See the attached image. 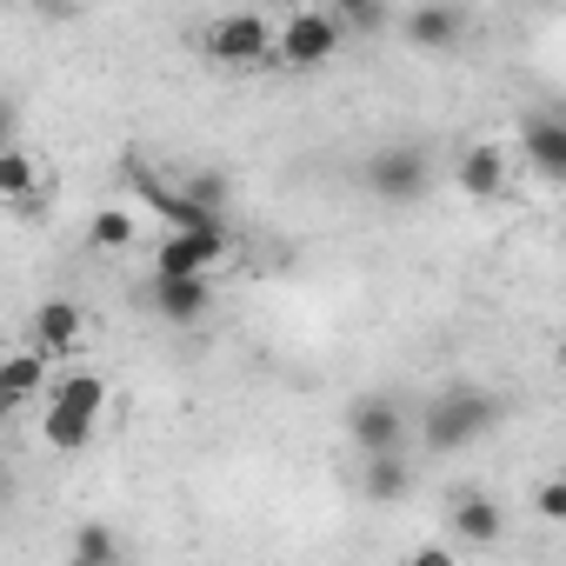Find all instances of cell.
I'll return each instance as SVG.
<instances>
[{"label":"cell","instance_id":"6da1fadb","mask_svg":"<svg viewBox=\"0 0 566 566\" xmlns=\"http://www.w3.org/2000/svg\"><path fill=\"white\" fill-rule=\"evenodd\" d=\"M207 54H213L220 67H266V61L280 54V34H273L260 14H227V21L207 28Z\"/></svg>","mask_w":566,"mask_h":566},{"label":"cell","instance_id":"7a4b0ae2","mask_svg":"<svg viewBox=\"0 0 566 566\" xmlns=\"http://www.w3.org/2000/svg\"><path fill=\"white\" fill-rule=\"evenodd\" d=\"M486 427H493V400L486 394H447V400L427 407V447L433 453H453V447L480 440Z\"/></svg>","mask_w":566,"mask_h":566},{"label":"cell","instance_id":"3957f363","mask_svg":"<svg viewBox=\"0 0 566 566\" xmlns=\"http://www.w3.org/2000/svg\"><path fill=\"white\" fill-rule=\"evenodd\" d=\"M227 227L213 220V227H174L167 240H160V266L154 273H213L220 260H227Z\"/></svg>","mask_w":566,"mask_h":566},{"label":"cell","instance_id":"277c9868","mask_svg":"<svg viewBox=\"0 0 566 566\" xmlns=\"http://www.w3.org/2000/svg\"><path fill=\"white\" fill-rule=\"evenodd\" d=\"M340 14H294L287 28H280V61L287 67H327L340 54Z\"/></svg>","mask_w":566,"mask_h":566},{"label":"cell","instance_id":"5b68a950","mask_svg":"<svg viewBox=\"0 0 566 566\" xmlns=\"http://www.w3.org/2000/svg\"><path fill=\"white\" fill-rule=\"evenodd\" d=\"M367 187H374L387 207H407V200L427 193V160H420L413 147H380V154L367 160Z\"/></svg>","mask_w":566,"mask_h":566},{"label":"cell","instance_id":"8992f818","mask_svg":"<svg viewBox=\"0 0 566 566\" xmlns=\"http://www.w3.org/2000/svg\"><path fill=\"white\" fill-rule=\"evenodd\" d=\"M127 180H134L140 207H147V213H160L167 227H213V220H220V207H207V200H193V193H180V187H167V180L140 174V167H127Z\"/></svg>","mask_w":566,"mask_h":566},{"label":"cell","instance_id":"52a82bcc","mask_svg":"<svg viewBox=\"0 0 566 566\" xmlns=\"http://www.w3.org/2000/svg\"><path fill=\"white\" fill-rule=\"evenodd\" d=\"M154 307L174 327L207 321V307H213V273H154Z\"/></svg>","mask_w":566,"mask_h":566},{"label":"cell","instance_id":"ba28073f","mask_svg":"<svg viewBox=\"0 0 566 566\" xmlns=\"http://www.w3.org/2000/svg\"><path fill=\"white\" fill-rule=\"evenodd\" d=\"M347 433H354V447L360 453H394L400 447V433H407V413L394 407V400H360L354 413H347Z\"/></svg>","mask_w":566,"mask_h":566},{"label":"cell","instance_id":"9c48e42d","mask_svg":"<svg viewBox=\"0 0 566 566\" xmlns=\"http://www.w3.org/2000/svg\"><path fill=\"white\" fill-rule=\"evenodd\" d=\"M520 140H526V160L553 180V187H566V120H553V114H533L526 127H520Z\"/></svg>","mask_w":566,"mask_h":566},{"label":"cell","instance_id":"30bf717a","mask_svg":"<svg viewBox=\"0 0 566 566\" xmlns=\"http://www.w3.org/2000/svg\"><path fill=\"white\" fill-rule=\"evenodd\" d=\"M81 327H87V321H81L74 301H48V307L34 314V347H41V354H74V347H81Z\"/></svg>","mask_w":566,"mask_h":566},{"label":"cell","instance_id":"8fae6325","mask_svg":"<svg viewBox=\"0 0 566 566\" xmlns=\"http://www.w3.org/2000/svg\"><path fill=\"white\" fill-rule=\"evenodd\" d=\"M48 360H54V354L34 347V354H14L8 367H0V407H28V400L48 387Z\"/></svg>","mask_w":566,"mask_h":566},{"label":"cell","instance_id":"7c38bea8","mask_svg":"<svg viewBox=\"0 0 566 566\" xmlns=\"http://www.w3.org/2000/svg\"><path fill=\"white\" fill-rule=\"evenodd\" d=\"M460 193H473V200H500V193H506V160H500V147H467V160H460Z\"/></svg>","mask_w":566,"mask_h":566},{"label":"cell","instance_id":"4fadbf2b","mask_svg":"<svg viewBox=\"0 0 566 566\" xmlns=\"http://www.w3.org/2000/svg\"><path fill=\"white\" fill-rule=\"evenodd\" d=\"M360 486H367V500H380V506H394V500H407V486H413V473H407V460H400V447H394V453H367V473H360Z\"/></svg>","mask_w":566,"mask_h":566},{"label":"cell","instance_id":"5bb4252c","mask_svg":"<svg viewBox=\"0 0 566 566\" xmlns=\"http://www.w3.org/2000/svg\"><path fill=\"white\" fill-rule=\"evenodd\" d=\"M453 533H460L467 546H493V539L506 533V520H500V506H493L486 493H467V500L453 506Z\"/></svg>","mask_w":566,"mask_h":566},{"label":"cell","instance_id":"9a60e30c","mask_svg":"<svg viewBox=\"0 0 566 566\" xmlns=\"http://www.w3.org/2000/svg\"><path fill=\"white\" fill-rule=\"evenodd\" d=\"M407 41H413V48H453V41H460V14L440 8V0H433V8H413V14H407Z\"/></svg>","mask_w":566,"mask_h":566},{"label":"cell","instance_id":"2e32d148","mask_svg":"<svg viewBox=\"0 0 566 566\" xmlns=\"http://www.w3.org/2000/svg\"><path fill=\"white\" fill-rule=\"evenodd\" d=\"M41 433H48V447H54V453H81V447L94 440V413H74V407H54V400H48Z\"/></svg>","mask_w":566,"mask_h":566},{"label":"cell","instance_id":"e0dca14e","mask_svg":"<svg viewBox=\"0 0 566 566\" xmlns=\"http://www.w3.org/2000/svg\"><path fill=\"white\" fill-rule=\"evenodd\" d=\"M48 400L101 420V407H107V380H101V374H67V380H54V387H48Z\"/></svg>","mask_w":566,"mask_h":566},{"label":"cell","instance_id":"ac0fdd59","mask_svg":"<svg viewBox=\"0 0 566 566\" xmlns=\"http://www.w3.org/2000/svg\"><path fill=\"white\" fill-rule=\"evenodd\" d=\"M0 193H8V200H34V160H28V147L0 154Z\"/></svg>","mask_w":566,"mask_h":566},{"label":"cell","instance_id":"d6986e66","mask_svg":"<svg viewBox=\"0 0 566 566\" xmlns=\"http://www.w3.org/2000/svg\"><path fill=\"white\" fill-rule=\"evenodd\" d=\"M120 559V539L107 526H81L74 533V566H114Z\"/></svg>","mask_w":566,"mask_h":566},{"label":"cell","instance_id":"ffe728a7","mask_svg":"<svg viewBox=\"0 0 566 566\" xmlns=\"http://www.w3.org/2000/svg\"><path fill=\"white\" fill-rule=\"evenodd\" d=\"M327 8H334L347 28H360V34H374V28L387 21V8H380V0H327Z\"/></svg>","mask_w":566,"mask_h":566},{"label":"cell","instance_id":"44dd1931","mask_svg":"<svg viewBox=\"0 0 566 566\" xmlns=\"http://www.w3.org/2000/svg\"><path fill=\"white\" fill-rule=\"evenodd\" d=\"M87 240H94V247H127V240H134V220L107 207V213H94V227H87Z\"/></svg>","mask_w":566,"mask_h":566},{"label":"cell","instance_id":"7402d4cb","mask_svg":"<svg viewBox=\"0 0 566 566\" xmlns=\"http://www.w3.org/2000/svg\"><path fill=\"white\" fill-rule=\"evenodd\" d=\"M533 506H539V520H553V526H566V473H559V480H546V486L533 493Z\"/></svg>","mask_w":566,"mask_h":566},{"label":"cell","instance_id":"603a6c76","mask_svg":"<svg viewBox=\"0 0 566 566\" xmlns=\"http://www.w3.org/2000/svg\"><path fill=\"white\" fill-rule=\"evenodd\" d=\"M41 8H48V14H67V8H74V0H41Z\"/></svg>","mask_w":566,"mask_h":566},{"label":"cell","instance_id":"cb8c5ba5","mask_svg":"<svg viewBox=\"0 0 566 566\" xmlns=\"http://www.w3.org/2000/svg\"><path fill=\"white\" fill-rule=\"evenodd\" d=\"M559 367H566V347H559Z\"/></svg>","mask_w":566,"mask_h":566},{"label":"cell","instance_id":"d4e9b609","mask_svg":"<svg viewBox=\"0 0 566 566\" xmlns=\"http://www.w3.org/2000/svg\"><path fill=\"white\" fill-rule=\"evenodd\" d=\"M8 8H14V0H8Z\"/></svg>","mask_w":566,"mask_h":566}]
</instances>
